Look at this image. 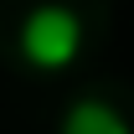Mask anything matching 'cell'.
Here are the masks:
<instances>
[{
  "mask_svg": "<svg viewBox=\"0 0 134 134\" xmlns=\"http://www.w3.org/2000/svg\"><path fill=\"white\" fill-rule=\"evenodd\" d=\"M83 47H88V26H83V16L67 0H36L31 10L21 16V26H16L21 62L31 67V72H47V77L77 67Z\"/></svg>",
  "mask_w": 134,
  "mask_h": 134,
  "instance_id": "6da1fadb",
  "label": "cell"
},
{
  "mask_svg": "<svg viewBox=\"0 0 134 134\" xmlns=\"http://www.w3.org/2000/svg\"><path fill=\"white\" fill-rule=\"evenodd\" d=\"M57 134H134V124L108 98H77V103H67Z\"/></svg>",
  "mask_w": 134,
  "mask_h": 134,
  "instance_id": "7a4b0ae2",
  "label": "cell"
}]
</instances>
